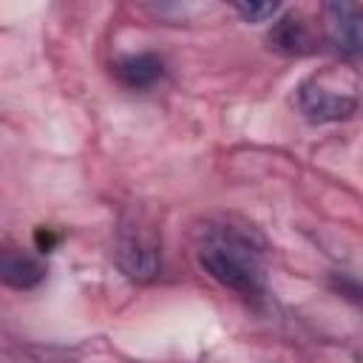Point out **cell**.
Wrapping results in <instances>:
<instances>
[{"label": "cell", "mask_w": 363, "mask_h": 363, "mask_svg": "<svg viewBox=\"0 0 363 363\" xmlns=\"http://www.w3.org/2000/svg\"><path fill=\"white\" fill-rule=\"evenodd\" d=\"M196 258L199 267L221 286L233 289L241 298H261L264 292L261 247L250 238V233L233 224H210L201 230Z\"/></svg>", "instance_id": "6da1fadb"}, {"label": "cell", "mask_w": 363, "mask_h": 363, "mask_svg": "<svg viewBox=\"0 0 363 363\" xmlns=\"http://www.w3.org/2000/svg\"><path fill=\"white\" fill-rule=\"evenodd\" d=\"M360 102L363 82L346 65H326L298 85V108L315 125L349 119L360 108Z\"/></svg>", "instance_id": "7a4b0ae2"}, {"label": "cell", "mask_w": 363, "mask_h": 363, "mask_svg": "<svg viewBox=\"0 0 363 363\" xmlns=\"http://www.w3.org/2000/svg\"><path fill=\"white\" fill-rule=\"evenodd\" d=\"M116 261L122 272L139 284L156 278L162 267V250L153 230L142 224H125L116 241Z\"/></svg>", "instance_id": "3957f363"}, {"label": "cell", "mask_w": 363, "mask_h": 363, "mask_svg": "<svg viewBox=\"0 0 363 363\" xmlns=\"http://www.w3.org/2000/svg\"><path fill=\"white\" fill-rule=\"evenodd\" d=\"M323 26L329 43L349 60L363 62V6L335 0L323 6Z\"/></svg>", "instance_id": "277c9868"}, {"label": "cell", "mask_w": 363, "mask_h": 363, "mask_svg": "<svg viewBox=\"0 0 363 363\" xmlns=\"http://www.w3.org/2000/svg\"><path fill=\"white\" fill-rule=\"evenodd\" d=\"M111 68L119 85L130 91H147L164 77V62L156 54H128V57H119Z\"/></svg>", "instance_id": "5b68a950"}, {"label": "cell", "mask_w": 363, "mask_h": 363, "mask_svg": "<svg viewBox=\"0 0 363 363\" xmlns=\"http://www.w3.org/2000/svg\"><path fill=\"white\" fill-rule=\"evenodd\" d=\"M0 278L6 286L14 289H31L45 278V267L40 258L23 250H6L0 258Z\"/></svg>", "instance_id": "8992f818"}, {"label": "cell", "mask_w": 363, "mask_h": 363, "mask_svg": "<svg viewBox=\"0 0 363 363\" xmlns=\"http://www.w3.org/2000/svg\"><path fill=\"white\" fill-rule=\"evenodd\" d=\"M267 43H269L272 51L286 54V57H298V54L312 51V34H309L303 17L295 14V11L286 14V17H281V20L272 26Z\"/></svg>", "instance_id": "52a82bcc"}, {"label": "cell", "mask_w": 363, "mask_h": 363, "mask_svg": "<svg viewBox=\"0 0 363 363\" xmlns=\"http://www.w3.org/2000/svg\"><path fill=\"white\" fill-rule=\"evenodd\" d=\"M233 9L247 20V23H264L278 11V3H233Z\"/></svg>", "instance_id": "ba28073f"}, {"label": "cell", "mask_w": 363, "mask_h": 363, "mask_svg": "<svg viewBox=\"0 0 363 363\" xmlns=\"http://www.w3.org/2000/svg\"><path fill=\"white\" fill-rule=\"evenodd\" d=\"M34 241H37V250H40V252H51L54 244H57V235H54L51 230H37Z\"/></svg>", "instance_id": "9c48e42d"}]
</instances>
